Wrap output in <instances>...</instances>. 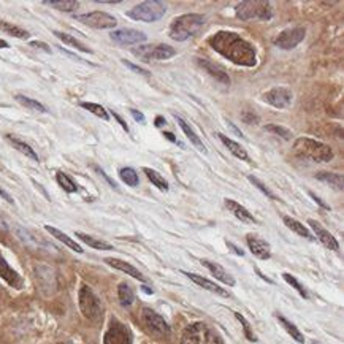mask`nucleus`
Segmentation results:
<instances>
[{
  "label": "nucleus",
  "mask_w": 344,
  "mask_h": 344,
  "mask_svg": "<svg viewBox=\"0 0 344 344\" xmlns=\"http://www.w3.org/2000/svg\"><path fill=\"white\" fill-rule=\"evenodd\" d=\"M143 290H145V292H146V293H152V290H151V289H148V287H146V286H145V287H143Z\"/></svg>",
  "instance_id": "nucleus-55"
},
{
  "label": "nucleus",
  "mask_w": 344,
  "mask_h": 344,
  "mask_svg": "<svg viewBox=\"0 0 344 344\" xmlns=\"http://www.w3.org/2000/svg\"><path fill=\"white\" fill-rule=\"evenodd\" d=\"M56 181H57V184H59L65 192H68V194H75V192H78V186L70 179L68 175L64 173V171H59V173L56 175Z\"/></svg>",
  "instance_id": "nucleus-36"
},
{
  "label": "nucleus",
  "mask_w": 344,
  "mask_h": 344,
  "mask_svg": "<svg viewBox=\"0 0 344 344\" xmlns=\"http://www.w3.org/2000/svg\"><path fill=\"white\" fill-rule=\"evenodd\" d=\"M57 344H67V342H57Z\"/></svg>",
  "instance_id": "nucleus-56"
},
{
  "label": "nucleus",
  "mask_w": 344,
  "mask_h": 344,
  "mask_svg": "<svg viewBox=\"0 0 344 344\" xmlns=\"http://www.w3.org/2000/svg\"><path fill=\"white\" fill-rule=\"evenodd\" d=\"M235 13L241 21H268L273 16L271 4L265 0H246L237 7Z\"/></svg>",
  "instance_id": "nucleus-4"
},
{
  "label": "nucleus",
  "mask_w": 344,
  "mask_h": 344,
  "mask_svg": "<svg viewBox=\"0 0 344 344\" xmlns=\"http://www.w3.org/2000/svg\"><path fill=\"white\" fill-rule=\"evenodd\" d=\"M122 64H124V65H126V67H129L130 70H133L135 73H140V75H146V76L149 75V73H148L146 70H143L142 67H138V65L132 64V62H127V60H124V59H122Z\"/></svg>",
  "instance_id": "nucleus-44"
},
{
  "label": "nucleus",
  "mask_w": 344,
  "mask_h": 344,
  "mask_svg": "<svg viewBox=\"0 0 344 344\" xmlns=\"http://www.w3.org/2000/svg\"><path fill=\"white\" fill-rule=\"evenodd\" d=\"M227 246H228V247L232 249V251L235 253V254H238V256H243V254H244L243 251H240V249H238L237 246H233V244H232V243H228V241H227Z\"/></svg>",
  "instance_id": "nucleus-52"
},
{
  "label": "nucleus",
  "mask_w": 344,
  "mask_h": 344,
  "mask_svg": "<svg viewBox=\"0 0 344 344\" xmlns=\"http://www.w3.org/2000/svg\"><path fill=\"white\" fill-rule=\"evenodd\" d=\"M201 265H205V267L211 271V274L216 278V279H219L221 283H224V284H227V286H235V279H233V276L230 274V273H227L225 270H224V267H221L219 263H214V262H211V260H201Z\"/></svg>",
  "instance_id": "nucleus-20"
},
{
  "label": "nucleus",
  "mask_w": 344,
  "mask_h": 344,
  "mask_svg": "<svg viewBox=\"0 0 344 344\" xmlns=\"http://www.w3.org/2000/svg\"><path fill=\"white\" fill-rule=\"evenodd\" d=\"M0 278H2L8 286H11L14 289H21L22 287L21 276L10 267L8 262L5 260V257L2 254H0Z\"/></svg>",
  "instance_id": "nucleus-17"
},
{
  "label": "nucleus",
  "mask_w": 344,
  "mask_h": 344,
  "mask_svg": "<svg viewBox=\"0 0 344 344\" xmlns=\"http://www.w3.org/2000/svg\"><path fill=\"white\" fill-rule=\"evenodd\" d=\"M7 140L13 145V148H16L19 152H22L26 157L38 162V154L34 151V148H30L26 142H22V140H19L18 136H14V135H7Z\"/></svg>",
  "instance_id": "nucleus-26"
},
{
  "label": "nucleus",
  "mask_w": 344,
  "mask_h": 344,
  "mask_svg": "<svg viewBox=\"0 0 344 344\" xmlns=\"http://www.w3.org/2000/svg\"><path fill=\"white\" fill-rule=\"evenodd\" d=\"M75 19L92 29H113L118 24V19L105 11H90L84 14H76Z\"/></svg>",
  "instance_id": "nucleus-9"
},
{
  "label": "nucleus",
  "mask_w": 344,
  "mask_h": 344,
  "mask_svg": "<svg viewBox=\"0 0 344 344\" xmlns=\"http://www.w3.org/2000/svg\"><path fill=\"white\" fill-rule=\"evenodd\" d=\"M81 106H83L84 109H87L89 113L96 114L97 118H100V119H103V121H108V119H109L108 111H106V109H105L102 105L92 103V102H81Z\"/></svg>",
  "instance_id": "nucleus-39"
},
{
  "label": "nucleus",
  "mask_w": 344,
  "mask_h": 344,
  "mask_svg": "<svg viewBox=\"0 0 344 344\" xmlns=\"http://www.w3.org/2000/svg\"><path fill=\"white\" fill-rule=\"evenodd\" d=\"M182 274H186L191 281H194V283H195L197 286H200V287H203V289H207V290H210V292H213V293H216V295L228 296V292H227V290H224L222 287H219L217 284L211 283V281L207 279V278L198 276V274H195V273H186V271H182Z\"/></svg>",
  "instance_id": "nucleus-22"
},
{
  "label": "nucleus",
  "mask_w": 344,
  "mask_h": 344,
  "mask_svg": "<svg viewBox=\"0 0 344 344\" xmlns=\"http://www.w3.org/2000/svg\"><path fill=\"white\" fill-rule=\"evenodd\" d=\"M309 195L312 197V200H314V201L317 203V205H319V207H322L324 210H330V207H328V205H327V203H325V201H324V200H322L320 197H317V195H316L314 192H309Z\"/></svg>",
  "instance_id": "nucleus-46"
},
{
  "label": "nucleus",
  "mask_w": 344,
  "mask_h": 344,
  "mask_svg": "<svg viewBox=\"0 0 344 344\" xmlns=\"http://www.w3.org/2000/svg\"><path fill=\"white\" fill-rule=\"evenodd\" d=\"M44 230L48 232V233H51V237H54L56 240H59L60 243H64L65 246H68L72 251H75V253H78V254H81L83 253V247L78 244L76 241H73L68 235H65L64 232H60L59 228H56V227H51V225H44Z\"/></svg>",
  "instance_id": "nucleus-23"
},
{
  "label": "nucleus",
  "mask_w": 344,
  "mask_h": 344,
  "mask_svg": "<svg viewBox=\"0 0 344 344\" xmlns=\"http://www.w3.org/2000/svg\"><path fill=\"white\" fill-rule=\"evenodd\" d=\"M105 262L109 265V267H113V268H116V270H119V271H122V273H127L129 276H132V278H135V279H138V281H146V278L140 273L133 265H130L129 262H124V260H121V259H113V257H108V259H105Z\"/></svg>",
  "instance_id": "nucleus-19"
},
{
  "label": "nucleus",
  "mask_w": 344,
  "mask_h": 344,
  "mask_svg": "<svg viewBox=\"0 0 344 344\" xmlns=\"http://www.w3.org/2000/svg\"><path fill=\"white\" fill-rule=\"evenodd\" d=\"M276 317H278V320H279L281 324H283V327L286 328V332H287L296 342H302V344L305 342V336L302 335V332H300L299 328H296L292 322H289L284 316H281V314H278Z\"/></svg>",
  "instance_id": "nucleus-35"
},
{
  "label": "nucleus",
  "mask_w": 344,
  "mask_h": 344,
  "mask_svg": "<svg viewBox=\"0 0 344 344\" xmlns=\"http://www.w3.org/2000/svg\"><path fill=\"white\" fill-rule=\"evenodd\" d=\"M43 4L59 11H73L80 5V2H76V0H44Z\"/></svg>",
  "instance_id": "nucleus-33"
},
{
  "label": "nucleus",
  "mask_w": 344,
  "mask_h": 344,
  "mask_svg": "<svg viewBox=\"0 0 344 344\" xmlns=\"http://www.w3.org/2000/svg\"><path fill=\"white\" fill-rule=\"evenodd\" d=\"M96 170H97V171H99V173H100V175H102V176H103V178H105V179H106L108 182H109V186H111V187H114V189H116V182H113V181H111V178H109V176H108V175L105 173V171H103L102 168L96 167Z\"/></svg>",
  "instance_id": "nucleus-48"
},
{
  "label": "nucleus",
  "mask_w": 344,
  "mask_h": 344,
  "mask_svg": "<svg viewBox=\"0 0 344 344\" xmlns=\"http://www.w3.org/2000/svg\"><path fill=\"white\" fill-rule=\"evenodd\" d=\"M235 317L241 322V325H243V328H244V335H246V338H247L249 341H257V338H256L254 333L251 332V325H249V322L240 314V312H235Z\"/></svg>",
  "instance_id": "nucleus-43"
},
{
  "label": "nucleus",
  "mask_w": 344,
  "mask_h": 344,
  "mask_svg": "<svg viewBox=\"0 0 344 344\" xmlns=\"http://www.w3.org/2000/svg\"><path fill=\"white\" fill-rule=\"evenodd\" d=\"M217 136H219V140L227 146V149L235 155V157H238V159H241V160H246V162H249V155H247V152H246V149L244 148H241V145L240 143H237V142H233L232 138H228L227 135H224V133H217Z\"/></svg>",
  "instance_id": "nucleus-25"
},
{
  "label": "nucleus",
  "mask_w": 344,
  "mask_h": 344,
  "mask_svg": "<svg viewBox=\"0 0 344 344\" xmlns=\"http://www.w3.org/2000/svg\"><path fill=\"white\" fill-rule=\"evenodd\" d=\"M132 53L143 62L167 60L176 54L175 48H171L168 44H142L138 48H133Z\"/></svg>",
  "instance_id": "nucleus-8"
},
{
  "label": "nucleus",
  "mask_w": 344,
  "mask_h": 344,
  "mask_svg": "<svg viewBox=\"0 0 344 344\" xmlns=\"http://www.w3.org/2000/svg\"><path fill=\"white\" fill-rule=\"evenodd\" d=\"M132 336L129 328L119 320H113L103 336V344H130Z\"/></svg>",
  "instance_id": "nucleus-11"
},
{
  "label": "nucleus",
  "mask_w": 344,
  "mask_h": 344,
  "mask_svg": "<svg viewBox=\"0 0 344 344\" xmlns=\"http://www.w3.org/2000/svg\"><path fill=\"white\" fill-rule=\"evenodd\" d=\"M316 178L319 181H324L327 184L333 186L335 189H338V191H342L344 181H342V176L339 173H330V171H319V173L316 175Z\"/></svg>",
  "instance_id": "nucleus-30"
},
{
  "label": "nucleus",
  "mask_w": 344,
  "mask_h": 344,
  "mask_svg": "<svg viewBox=\"0 0 344 344\" xmlns=\"http://www.w3.org/2000/svg\"><path fill=\"white\" fill-rule=\"evenodd\" d=\"M118 295H119V302L122 306H130L135 300V293L132 290V287L126 283L119 284L118 287Z\"/></svg>",
  "instance_id": "nucleus-34"
},
{
  "label": "nucleus",
  "mask_w": 344,
  "mask_h": 344,
  "mask_svg": "<svg viewBox=\"0 0 344 344\" xmlns=\"http://www.w3.org/2000/svg\"><path fill=\"white\" fill-rule=\"evenodd\" d=\"M305 35H306V30L303 27L286 29L274 38V44L281 50H292L305 40Z\"/></svg>",
  "instance_id": "nucleus-10"
},
{
  "label": "nucleus",
  "mask_w": 344,
  "mask_h": 344,
  "mask_svg": "<svg viewBox=\"0 0 344 344\" xmlns=\"http://www.w3.org/2000/svg\"><path fill=\"white\" fill-rule=\"evenodd\" d=\"M7 48H10V44H8L5 40L0 38V50H7Z\"/></svg>",
  "instance_id": "nucleus-54"
},
{
  "label": "nucleus",
  "mask_w": 344,
  "mask_h": 344,
  "mask_svg": "<svg viewBox=\"0 0 344 344\" xmlns=\"http://www.w3.org/2000/svg\"><path fill=\"white\" fill-rule=\"evenodd\" d=\"M164 135H165V138H167V140H170L171 143H179L178 140H176V136H175L173 133H171V132H164Z\"/></svg>",
  "instance_id": "nucleus-50"
},
{
  "label": "nucleus",
  "mask_w": 344,
  "mask_h": 344,
  "mask_svg": "<svg viewBox=\"0 0 344 344\" xmlns=\"http://www.w3.org/2000/svg\"><path fill=\"white\" fill-rule=\"evenodd\" d=\"M54 35L60 40V41H64L65 44H68V46H72V48H75V50H78V51H81V53H87V54H92V50L90 48H87V46H84L81 41H78L75 37H72V35H68V34H64V32H54Z\"/></svg>",
  "instance_id": "nucleus-29"
},
{
  "label": "nucleus",
  "mask_w": 344,
  "mask_h": 344,
  "mask_svg": "<svg viewBox=\"0 0 344 344\" xmlns=\"http://www.w3.org/2000/svg\"><path fill=\"white\" fill-rule=\"evenodd\" d=\"M167 5L159 2V0H146V2L138 4L132 10L127 11V16L135 21L143 22H155L165 16Z\"/></svg>",
  "instance_id": "nucleus-5"
},
{
  "label": "nucleus",
  "mask_w": 344,
  "mask_h": 344,
  "mask_svg": "<svg viewBox=\"0 0 344 344\" xmlns=\"http://www.w3.org/2000/svg\"><path fill=\"white\" fill-rule=\"evenodd\" d=\"M263 99L274 108H287L292 103V92L286 87H273L265 92Z\"/></svg>",
  "instance_id": "nucleus-14"
},
{
  "label": "nucleus",
  "mask_w": 344,
  "mask_h": 344,
  "mask_svg": "<svg viewBox=\"0 0 344 344\" xmlns=\"http://www.w3.org/2000/svg\"><path fill=\"white\" fill-rule=\"evenodd\" d=\"M0 195H2V197H4L8 203H13V198H11V197H10V195H8L4 189H0Z\"/></svg>",
  "instance_id": "nucleus-53"
},
{
  "label": "nucleus",
  "mask_w": 344,
  "mask_h": 344,
  "mask_svg": "<svg viewBox=\"0 0 344 344\" xmlns=\"http://www.w3.org/2000/svg\"><path fill=\"white\" fill-rule=\"evenodd\" d=\"M78 303L83 316L89 320H97L102 316V305L99 296L94 293V290L87 286H83L78 293Z\"/></svg>",
  "instance_id": "nucleus-7"
},
{
  "label": "nucleus",
  "mask_w": 344,
  "mask_h": 344,
  "mask_svg": "<svg viewBox=\"0 0 344 344\" xmlns=\"http://www.w3.org/2000/svg\"><path fill=\"white\" fill-rule=\"evenodd\" d=\"M247 179L251 181V182L257 187V189H259L263 195H267V197H268V198H271V200H278V198H276V195H274V194L268 189V187L260 181V179H257V178H256V176H253V175H251V176H247Z\"/></svg>",
  "instance_id": "nucleus-42"
},
{
  "label": "nucleus",
  "mask_w": 344,
  "mask_h": 344,
  "mask_svg": "<svg viewBox=\"0 0 344 344\" xmlns=\"http://www.w3.org/2000/svg\"><path fill=\"white\" fill-rule=\"evenodd\" d=\"M283 278H284V281H286L287 284H290V286H292V287H293V289H295L296 292H299V293H300V295L303 296V299H308V292L305 290V287H303V286H302V284L299 283V281H296V279H295V278H293L292 274H289V273H284V274H283Z\"/></svg>",
  "instance_id": "nucleus-41"
},
{
  "label": "nucleus",
  "mask_w": 344,
  "mask_h": 344,
  "mask_svg": "<svg viewBox=\"0 0 344 344\" xmlns=\"http://www.w3.org/2000/svg\"><path fill=\"white\" fill-rule=\"evenodd\" d=\"M225 205L228 208V211L235 216L237 219H240L241 222H246V224H256V217L251 214V211H247L244 207H241L240 203H237L235 200H230L227 198L225 200Z\"/></svg>",
  "instance_id": "nucleus-21"
},
{
  "label": "nucleus",
  "mask_w": 344,
  "mask_h": 344,
  "mask_svg": "<svg viewBox=\"0 0 344 344\" xmlns=\"http://www.w3.org/2000/svg\"><path fill=\"white\" fill-rule=\"evenodd\" d=\"M119 176H121L122 182H126V184L130 186V187H135V186H138V182H140L138 173H136V171H135L133 168H130V167L121 168Z\"/></svg>",
  "instance_id": "nucleus-37"
},
{
  "label": "nucleus",
  "mask_w": 344,
  "mask_h": 344,
  "mask_svg": "<svg viewBox=\"0 0 344 344\" xmlns=\"http://www.w3.org/2000/svg\"><path fill=\"white\" fill-rule=\"evenodd\" d=\"M246 241H247V246L251 249V253L260 259V260H268L271 257V249H270V244L262 240L259 235H253V233H249L246 237Z\"/></svg>",
  "instance_id": "nucleus-15"
},
{
  "label": "nucleus",
  "mask_w": 344,
  "mask_h": 344,
  "mask_svg": "<svg viewBox=\"0 0 344 344\" xmlns=\"http://www.w3.org/2000/svg\"><path fill=\"white\" fill-rule=\"evenodd\" d=\"M143 322L146 324V327L149 328L151 332L157 333V335L168 336L171 333L170 325L165 322V319L162 316H159L155 311L149 309V308H145L143 309Z\"/></svg>",
  "instance_id": "nucleus-13"
},
{
  "label": "nucleus",
  "mask_w": 344,
  "mask_h": 344,
  "mask_svg": "<svg viewBox=\"0 0 344 344\" xmlns=\"http://www.w3.org/2000/svg\"><path fill=\"white\" fill-rule=\"evenodd\" d=\"M165 118H162V116H157L155 118V127H162V126H165Z\"/></svg>",
  "instance_id": "nucleus-51"
},
{
  "label": "nucleus",
  "mask_w": 344,
  "mask_h": 344,
  "mask_svg": "<svg viewBox=\"0 0 344 344\" xmlns=\"http://www.w3.org/2000/svg\"><path fill=\"white\" fill-rule=\"evenodd\" d=\"M265 130H268V132H271V133H274V135H278L281 138H284V140H290L292 138V132L289 129H286L283 126H276V124H268V126L265 127Z\"/></svg>",
  "instance_id": "nucleus-40"
},
{
  "label": "nucleus",
  "mask_w": 344,
  "mask_h": 344,
  "mask_svg": "<svg viewBox=\"0 0 344 344\" xmlns=\"http://www.w3.org/2000/svg\"><path fill=\"white\" fill-rule=\"evenodd\" d=\"M308 224H309V227L312 228V232L316 233V237H317V240L327 247V249H332V251H338L339 249V244H338V241H336V238L332 235L330 232L328 230H325L317 221H312V219H309L308 221Z\"/></svg>",
  "instance_id": "nucleus-16"
},
{
  "label": "nucleus",
  "mask_w": 344,
  "mask_h": 344,
  "mask_svg": "<svg viewBox=\"0 0 344 344\" xmlns=\"http://www.w3.org/2000/svg\"><path fill=\"white\" fill-rule=\"evenodd\" d=\"M197 62H198V65H200L203 70L208 72L213 78H216V81L222 83V84H230V78H228V75L224 72L222 67L216 65L214 62H211V60H208V59H200V57H198Z\"/></svg>",
  "instance_id": "nucleus-18"
},
{
  "label": "nucleus",
  "mask_w": 344,
  "mask_h": 344,
  "mask_svg": "<svg viewBox=\"0 0 344 344\" xmlns=\"http://www.w3.org/2000/svg\"><path fill=\"white\" fill-rule=\"evenodd\" d=\"M210 46L237 65L254 67L257 64L256 48L235 32H217L210 38Z\"/></svg>",
  "instance_id": "nucleus-1"
},
{
  "label": "nucleus",
  "mask_w": 344,
  "mask_h": 344,
  "mask_svg": "<svg viewBox=\"0 0 344 344\" xmlns=\"http://www.w3.org/2000/svg\"><path fill=\"white\" fill-rule=\"evenodd\" d=\"M0 30H4L5 34H8L11 37H16V38H21V40H26L30 35L27 30H24V29H21L18 26H14V24H10L7 21H0Z\"/></svg>",
  "instance_id": "nucleus-31"
},
{
  "label": "nucleus",
  "mask_w": 344,
  "mask_h": 344,
  "mask_svg": "<svg viewBox=\"0 0 344 344\" xmlns=\"http://www.w3.org/2000/svg\"><path fill=\"white\" fill-rule=\"evenodd\" d=\"M293 152L302 159L312 162H330L333 159V149L312 138H296L293 143Z\"/></svg>",
  "instance_id": "nucleus-2"
},
{
  "label": "nucleus",
  "mask_w": 344,
  "mask_h": 344,
  "mask_svg": "<svg viewBox=\"0 0 344 344\" xmlns=\"http://www.w3.org/2000/svg\"><path fill=\"white\" fill-rule=\"evenodd\" d=\"M283 221H284V224H286L292 232H295L299 237H303V238H308V240H314V237L311 235V232H309L302 222L296 221V219H292V217H289V216H284V217H283Z\"/></svg>",
  "instance_id": "nucleus-28"
},
{
  "label": "nucleus",
  "mask_w": 344,
  "mask_h": 344,
  "mask_svg": "<svg viewBox=\"0 0 344 344\" xmlns=\"http://www.w3.org/2000/svg\"><path fill=\"white\" fill-rule=\"evenodd\" d=\"M181 344H222L211 327L203 322H195L184 330Z\"/></svg>",
  "instance_id": "nucleus-6"
},
{
  "label": "nucleus",
  "mask_w": 344,
  "mask_h": 344,
  "mask_svg": "<svg viewBox=\"0 0 344 344\" xmlns=\"http://www.w3.org/2000/svg\"><path fill=\"white\" fill-rule=\"evenodd\" d=\"M109 38L118 44L126 46V44H140V43L146 41L148 37L145 32L136 30V29H118L109 34Z\"/></svg>",
  "instance_id": "nucleus-12"
},
{
  "label": "nucleus",
  "mask_w": 344,
  "mask_h": 344,
  "mask_svg": "<svg viewBox=\"0 0 344 344\" xmlns=\"http://www.w3.org/2000/svg\"><path fill=\"white\" fill-rule=\"evenodd\" d=\"M130 114L133 116V119L135 121H138V122H142V124H145L146 122V118H145V114L143 113H140V111H136V109H130Z\"/></svg>",
  "instance_id": "nucleus-47"
},
{
  "label": "nucleus",
  "mask_w": 344,
  "mask_h": 344,
  "mask_svg": "<svg viewBox=\"0 0 344 344\" xmlns=\"http://www.w3.org/2000/svg\"><path fill=\"white\" fill-rule=\"evenodd\" d=\"M143 171L146 173V176H148V179L157 187V189H160V191H164V192H167L168 191V182L165 181V178L160 175V173H157L155 170H152V168H148V167H145L143 168Z\"/></svg>",
  "instance_id": "nucleus-32"
},
{
  "label": "nucleus",
  "mask_w": 344,
  "mask_h": 344,
  "mask_svg": "<svg viewBox=\"0 0 344 344\" xmlns=\"http://www.w3.org/2000/svg\"><path fill=\"white\" fill-rule=\"evenodd\" d=\"M175 119L178 121V124H179V127L182 129V132L186 133V136L191 140V143L198 149V151H203V152H207V148H205V145H203V142L200 140V136L195 133V130L187 124L182 118H179L178 114H175Z\"/></svg>",
  "instance_id": "nucleus-24"
},
{
  "label": "nucleus",
  "mask_w": 344,
  "mask_h": 344,
  "mask_svg": "<svg viewBox=\"0 0 344 344\" xmlns=\"http://www.w3.org/2000/svg\"><path fill=\"white\" fill-rule=\"evenodd\" d=\"M75 235L80 238L83 243H86L87 246H90V247H94V249H99V251H111L113 249V246L109 244V243H106V241H103V240H99V238H96V237H90V235H87V233H83V232H75Z\"/></svg>",
  "instance_id": "nucleus-27"
},
{
  "label": "nucleus",
  "mask_w": 344,
  "mask_h": 344,
  "mask_svg": "<svg viewBox=\"0 0 344 344\" xmlns=\"http://www.w3.org/2000/svg\"><path fill=\"white\" fill-rule=\"evenodd\" d=\"M29 46H32V48H38V50H43L44 53H51V48L46 43L43 41H30Z\"/></svg>",
  "instance_id": "nucleus-45"
},
{
  "label": "nucleus",
  "mask_w": 344,
  "mask_h": 344,
  "mask_svg": "<svg viewBox=\"0 0 344 344\" xmlns=\"http://www.w3.org/2000/svg\"><path fill=\"white\" fill-rule=\"evenodd\" d=\"M14 99H16V102H19L22 106H26V108H29V109H34V111H38V113H46V111H48V109L44 108V105H41L40 102H37V100H34V99H30V97H26V96H16Z\"/></svg>",
  "instance_id": "nucleus-38"
},
{
  "label": "nucleus",
  "mask_w": 344,
  "mask_h": 344,
  "mask_svg": "<svg viewBox=\"0 0 344 344\" xmlns=\"http://www.w3.org/2000/svg\"><path fill=\"white\" fill-rule=\"evenodd\" d=\"M205 26V16L198 13H187L178 16L170 26V37L176 41H186L200 32Z\"/></svg>",
  "instance_id": "nucleus-3"
},
{
  "label": "nucleus",
  "mask_w": 344,
  "mask_h": 344,
  "mask_svg": "<svg viewBox=\"0 0 344 344\" xmlns=\"http://www.w3.org/2000/svg\"><path fill=\"white\" fill-rule=\"evenodd\" d=\"M111 114H113V116H114V119H116V121H118V122L121 124V127H122L124 130H126V132H129V127H127V124L124 122V119H122V118H121V116H119L118 113H114V111H113Z\"/></svg>",
  "instance_id": "nucleus-49"
}]
</instances>
